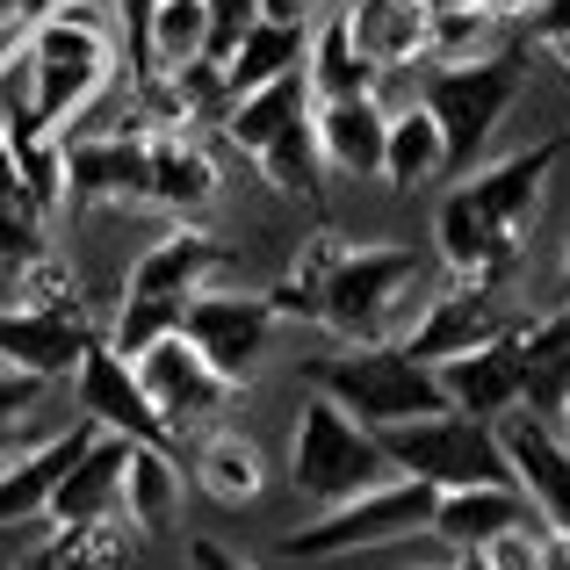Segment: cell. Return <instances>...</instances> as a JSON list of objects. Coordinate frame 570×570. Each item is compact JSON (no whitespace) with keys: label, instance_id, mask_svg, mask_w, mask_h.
<instances>
[{"label":"cell","instance_id":"8","mask_svg":"<svg viewBox=\"0 0 570 570\" xmlns=\"http://www.w3.org/2000/svg\"><path fill=\"white\" fill-rule=\"evenodd\" d=\"M130 376H138L145 404L159 412V426L174 433V448H181V433H203L209 419L238 397V383H224L181 333H159L153 347H138V354H130Z\"/></svg>","mask_w":570,"mask_h":570},{"label":"cell","instance_id":"42","mask_svg":"<svg viewBox=\"0 0 570 570\" xmlns=\"http://www.w3.org/2000/svg\"><path fill=\"white\" fill-rule=\"evenodd\" d=\"M253 8H261V22H304L311 0H253Z\"/></svg>","mask_w":570,"mask_h":570},{"label":"cell","instance_id":"37","mask_svg":"<svg viewBox=\"0 0 570 570\" xmlns=\"http://www.w3.org/2000/svg\"><path fill=\"white\" fill-rule=\"evenodd\" d=\"M37 397H43V376L0 362V426H22V419L37 412Z\"/></svg>","mask_w":570,"mask_h":570},{"label":"cell","instance_id":"39","mask_svg":"<svg viewBox=\"0 0 570 570\" xmlns=\"http://www.w3.org/2000/svg\"><path fill=\"white\" fill-rule=\"evenodd\" d=\"M153 8L159 0H124V66H130V80H138V66H145V22H153Z\"/></svg>","mask_w":570,"mask_h":570},{"label":"cell","instance_id":"21","mask_svg":"<svg viewBox=\"0 0 570 570\" xmlns=\"http://www.w3.org/2000/svg\"><path fill=\"white\" fill-rule=\"evenodd\" d=\"M433 376H441L448 404L470 419H505L520 412V354H513V333L491 340V347H470V354H448V362H433Z\"/></svg>","mask_w":570,"mask_h":570},{"label":"cell","instance_id":"5","mask_svg":"<svg viewBox=\"0 0 570 570\" xmlns=\"http://www.w3.org/2000/svg\"><path fill=\"white\" fill-rule=\"evenodd\" d=\"M383 476H397V470H390L376 426L347 419L333 397H318V390H311V404L296 412V433H289V484L325 513V505L354 499V491L383 484Z\"/></svg>","mask_w":570,"mask_h":570},{"label":"cell","instance_id":"44","mask_svg":"<svg viewBox=\"0 0 570 570\" xmlns=\"http://www.w3.org/2000/svg\"><path fill=\"white\" fill-rule=\"evenodd\" d=\"M476 8H484V14H491V22H513V14H528V8H534V0H476Z\"/></svg>","mask_w":570,"mask_h":570},{"label":"cell","instance_id":"46","mask_svg":"<svg viewBox=\"0 0 570 570\" xmlns=\"http://www.w3.org/2000/svg\"><path fill=\"white\" fill-rule=\"evenodd\" d=\"M549 426H557L563 441H570V390H563V404H557V419H549Z\"/></svg>","mask_w":570,"mask_h":570},{"label":"cell","instance_id":"6","mask_svg":"<svg viewBox=\"0 0 570 570\" xmlns=\"http://www.w3.org/2000/svg\"><path fill=\"white\" fill-rule=\"evenodd\" d=\"M433 499H441V491H433L426 476H383V484L325 505L311 528H296L289 542H282V557L325 563V557H354V549H383V542H404V534H426Z\"/></svg>","mask_w":570,"mask_h":570},{"label":"cell","instance_id":"31","mask_svg":"<svg viewBox=\"0 0 570 570\" xmlns=\"http://www.w3.org/2000/svg\"><path fill=\"white\" fill-rule=\"evenodd\" d=\"M253 167H261L282 195H304V203H318V195H325V159H318V138H311V109H296L289 124L267 130L261 153H253Z\"/></svg>","mask_w":570,"mask_h":570},{"label":"cell","instance_id":"10","mask_svg":"<svg viewBox=\"0 0 570 570\" xmlns=\"http://www.w3.org/2000/svg\"><path fill=\"white\" fill-rule=\"evenodd\" d=\"M520 325V311L505 304V289H484V282H455V289L426 296L419 304V318L404 325L397 347L412 354V362H448V354H470V347H491V340H505Z\"/></svg>","mask_w":570,"mask_h":570},{"label":"cell","instance_id":"11","mask_svg":"<svg viewBox=\"0 0 570 570\" xmlns=\"http://www.w3.org/2000/svg\"><path fill=\"white\" fill-rule=\"evenodd\" d=\"M101 340L87 304H8L0 311V362L29 368V376L58 383L80 368V354Z\"/></svg>","mask_w":570,"mask_h":570},{"label":"cell","instance_id":"45","mask_svg":"<svg viewBox=\"0 0 570 570\" xmlns=\"http://www.w3.org/2000/svg\"><path fill=\"white\" fill-rule=\"evenodd\" d=\"M448 570H484V557H476V549H455V563Z\"/></svg>","mask_w":570,"mask_h":570},{"label":"cell","instance_id":"14","mask_svg":"<svg viewBox=\"0 0 570 570\" xmlns=\"http://www.w3.org/2000/svg\"><path fill=\"white\" fill-rule=\"evenodd\" d=\"M491 433H499V448H505V470H513L520 499H528L549 528H570V441L534 412L491 419Z\"/></svg>","mask_w":570,"mask_h":570},{"label":"cell","instance_id":"50","mask_svg":"<svg viewBox=\"0 0 570 570\" xmlns=\"http://www.w3.org/2000/svg\"><path fill=\"white\" fill-rule=\"evenodd\" d=\"M37 8H66V0H37Z\"/></svg>","mask_w":570,"mask_h":570},{"label":"cell","instance_id":"29","mask_svg":"<svg viewBox=\"0 0 570 570\" xmlns=\"http://www.w3.org/2000/svg\"><path fill=\"white\" fill-rule=\"evenodd\" d=\"M304 80H311V101H347V95H376L383 72L362 58L347 14H333L318 37H304Z\"/></svg>","mask_w":570,"mask_h":570},{"label":"cell","instance_id":"12","mask_svg":"<svg viewBox=\"0 0 570 570\" xmlns=\"http://www.w3.org/2000/svg\"><path fill=\"white\" fill-rule=\"evenodd\" d=\"M563 153H570V130H557V138H542V145H528V153H513V159L470 167L455 195H462V203H470L484 224H499V232L528 238L534 217H542V188H549V174H557Z\"/></svg>","mask_w":570,"mask_h":570},{"label":"cell","instance_id":"23","mask_svg":"<svg viewBox=\"0 0 570 570\" xmlns=\"http://www.w3.org/2000/svg\"><path fill=\"white\" fill-rule=\"evenodd\" d=\"M124 455H130L124 433H95V441H87V455L58 476L43 520H51V528H87V520H109L116 513V491H124Z\"/></svg>","mask_w":570,"mask_h":570},{"label":"cell","instance_id":"9","mask_svg":"<svg viewBox=\"0 0 570 570\" xmlns=\"http://www.w3.org/2000/svg\"><path fill=\"white\" fill-rule=\"evenodd\" d=\"M275 325L282 318H275V304H267L261 289H224V296L195 289L188 304H181V340L203 354L209 368H217L224 383H246L253 368H261Z\"/></svg>","mask_w":570,"mask_h":570},{"label":"cell","instance_id":"20","mask_svg":"<svg viewBox=\"0 0 570 570\" xmlns=\"http://www.w3.org/2000/svg\"><path fill=\"white\" fill-rule=\"evenodd\" d=\"M145 203L174 209V217H203L217 203V159L188 124H153V188H145Z\"/></svg>","mask_w":570,"mask_h":570},{"label":"cell","instance_id":"43","mask_svg":"<svg viewBox=\"0 0 570 570\" xmlns=\"http://www.w3.org/2000/svg\"><path fill=\"white\" fill-rule=\"evenodd\" d=\"M0 203H29V195H22V174H14V153H8V138H0Z\"/></svg>","mask_w":570,"mask_h":570},{"label":"cell","instance_id":"4","mask_svg":"<svg viewBox=\"0 0 570 570\" xmlns=\"http://www.w3.org/2000/svg\"><path fill=\"white\" fill-rule=\"evenodd\" d=\"M520 95H528V51H476V58H455V66H433L419 109L441 124L448 174H470L484 159L491 130L505 124V109Z\"/></svg>","mask_w":570,"mask_h":570},{"label":"cell","instance_id":"7","mask_svg":"<svg viewBox=\"0 0 570 570\" xmlns=\"http://www.w3.org/2000/svg\"><path fill=\"white\" fill-rule=\"evenodd\" d=\"M390 470L397 476H426L433 491H455V484H513L505 470V448L484 419L470 412H433V419H404V426L376 433Z\"/></svg>","mask_w":570,"mask_h":570},{"label":"cell","instance_id":"24","mask_svg":"<svg viewBox=\"0 0 570 570\" xmlns=\"http://www.w3.org/2000/svg\"><path fill=\"white\" fill-rule=\"evenodd\" d=\"M513 354H520V404L534 419H557V404L570 390V304H557L549 318H520Z\"/></svg>","mask_w":570,"mask_h":570},{"label":"cell","instance_id":"25","mask_svg":"<svg viewBox=\"0 0 570 570\" xmlns=\"http://www.w3.org/2000/svg\"><path fill=\"white\" fill-rule=\"evenodd\" d=\"M340 14H347L354 43H362V58L376 72H390V66H426L433 8H419V0H347Z\"/></svg>","mask_w":570,"mask_h":570},{"label":"cell","instance_id":"34","mask_svg":"<svg viewBox=\"0 0 570 570\" xmlns=\"http://www.w3.org/2000/svg\"><path fill=\"white\" fill-rule=\"evenodd\" d=\"M491 43V14L484 8H441L426 29V66H455V58H476Z\"/></svg>","mask_w":570,"mask_h":570},{"label":"cell","instance_id":"27","mask_svg":"<svg viewBox=\"0 0 570 570\" xmlns=\"http://www.w3.org/2000/svg\"><path fill=\"white\" fill-rule=\"evenodd\" d=\"M188 470L217 505H253L267 491V455H261V441L238 433V426H209L203 441H195Z\"/></svg>","mask_w":570,"mask_h":570},{"label":"cell","instance_id":"32","mask_svg":"<svg viewBox=\"0 0 570 570\" xmlns=\"http://www.w3.org/2000/svg\"><path fill=\"white\" fill-rule=\"evenodd\" d=\"M340 246H347L340 232H311L304 246H296L289 275H282L275 289H261L267 304H275V318H318V282H325V267L340 261Z\"/></svg>","mask_w":570,"mask_h":570},{"label":"cell","instance_id":"36","mask_svg":"<svg viewBox=\"0 0 570 570\" xmlns=\"http://www.w3.org/2000/svg\"><path fill=\"white\" fill-rule=\"evenodd\" d=\"M253 14H261L253 0H203V22H209V43H203V58H209V66H224V51H232V43L253 29Z\"/></svg>","mask_w":570,"mask_h":570},{"label":"cell","instance_id":"3","mask_svg":"<svg viewBox=\"0 0 570 570\" xmlns=\"http://www.w3.org/2000/svg\"><path fill=\"white\" fill-rule=\"evenodd\" d=\"M304 383L318 390V397H333L347 419H362V426H404V419H433V412H455L448 404L441 376H433L426 362H412V354L390 340V347H340V354H311L304 362Z\"/></svg>","mask_w":570,"mask_h":570},{"label":"cell","instance_id":"40","mask_svg":"<svg viewBox=\"0 0 570 570\" xmlns=\"http://www.w3.org/2000/svg\"><path fill=\"white\" fill-rule=\"evenodd\" d=\"M534 570H570V528L534 534Z\"/></svg>","mask_w":570,"mask_h":570},{"label":"cell","instance_id":"28","mask_svg":"<svg viewBox=\"0 0 570 570\" xmlns=\"http://www.w3.org/2000/svg\"><path fill=\"white\" fill-rule=\"evenodd\" d=\"M304 37H311L304 22H261V14H253V29L224 51V66H217L224 72V95L238 101V95H253V87L282 80L289 66H304Z\"/></svg>","mask_w":570,"mask_h":570},{"label":"cell","instance_id":"26","mask_svg":"<svg viewBox=\"0 0 570 570\" xmlns=\"http://www.w3.org/2000/svg\"><path fill=\"white\" fill-rule=\"evenodd\" d=\"M116 513H124L130 534H159L174 528V513H181V462H174V448H145L130 441L124 455V491H116Z\"/></svg>","mask_w":570,"mask_h":570},{"label":"cell","instance_id":"38","mask_svg":"<svg viewBox=\"0 0 570 570\" xmlns=\"http://www.w3.org/2000/svg\"><path fill=\"white\" fill-rule=\"evenodd\" d=\"M476 557H484V570H534V534L528 528H505L499 542H484Z\"/></svg>","mask_w":570,"mask_h":570},{"label":"cell","instance_id":"15","mask_svg":"<svg viewBox=\"0 0 570 570\" xmlns=\"http://www.w3.org/2000/svg\"><path fill=\"white\" fill-rule=\"evenodd\" d=\"M72 390H80V412L95 419L101 433H124V441H145V448H174V433L159 426V412L145 404V390H138V376H130V362L109 347V340H95V347L80 354Z\"/></svg>","mask_w":570,"mask_h":570},{"label":"cell","instance_id":"47","mask_svg":"<svg viewBox=\"0 0 570 570\" xmlns=\"http://www.w3.org/2000/svg\"><path fill=\"white\" fill-rule=\"evenodd\" d=\"M549 58H557V66L570 72V29H563V37H557V43H549Z\"/></svg>","mask_w":570,"mask_h":570},{"label":"cell","instance_id":"18","mask_svg":"<svg viewBox=\"0 0 570 570\" xmlns=\"http://www.w3.org/2000/svg\"><path fill=\"white\" fill-rule=\"evenodd\" d=\"M433 238H441V261H448V275H455V282H484V289H513V282H520V253H528V238L484 224L462 195H448V203H441Z\"/></svg>","mask_w":570,"mask_h":570},{"label":"cell","instance_id":"1","mask_svg":"<svg viewBox=\"0 0 570 570\" xmlns=\"http://www.w3.org/2000/svg\"><path fill=\"white\" fill-rule=\"evenodd\" d=\"M22 72H29V109L51 130H72L95 95L116 80V29L101 14V0H66V8H43L22 29Z\"/></svg>","mask_w":570,"mask_h":570},{"label":"cell","instance_id":"16","mask_svg":"<svg viewBox=\"0 0 570 570\" xmlns=\"http://www.w3.org/2000/svg\"><path fill=\"white\" fill-rule=\"evenodd\" d=\"M224 261L232 253L217 246V238L203 232L195 217H174L167 238H153V246L130 261V282L124 296H159V304H188L195 289H209V275H224Z\"/></svg>","mask_w":570,"mask_h":570},{"label":"cell","instance_id":"35","mask_svg":"<svg viewBox=\"0 0 570 570\" xmlns=\"http://www.w3.org/2000/svg\"><path fill=\"white\" fill-rule=\"evenodd\" d=\"M43 253H58L51 246V232H43V217L29 203H0V275H22V267H37Z\"/></svg>","mask_w":570,"mask_h":570},{"label":"cell","instance_id":"13","mask_svg":"<svg viewBox=\"0 0 570 570\" xmlns=\"http://www.w3.org/2000/svg\"><path fill=\"white\" fill-rule=\"evenodd\" d=\"M153 188V124L109 130V138L66 145V203H109L138 209Z\"/></svg>","mask_w":570,"mask_h":570},{"label":"cell","instance_id":"48","mask_svg":"<svg viewBox=\"0 0 570 570\" xmlns=\"http://www.w3.org/2000/svg\"><path fill=\"white\" fill-rule=\"evenodd\" d=\"M419 8H433V14H441V8H476V0H419Z\"/></svg>","mask_w":570,"mask_h":570},{"label":"cell","instance_id":"30","mask_svg":"<svg viewBox=\"0 0 570 570\" xmlns=\"http://www.w3.org/2000/svg\"><path fill=\"white\" fill-rule=\"evenodd\" d=\"M441 174H448L441 124H433V116L412 101V109H397V116L383 124V174H376V181H390V188H404V195H412V188L441 181Z\"/></svg>","mask_w":570,"mask_h":570},{"label":"cell","instance_id":"2","mask_svg":"<svg viewBox=\"0 0 570 570\" xmlns=\"http://www.w3.org/2000/svg\"><path fill=\"white\" fill-rule=\"evenodd\" d=\"M426 304V261L412 246H340V261L318 282V325H333L340 347H390Z\"/></svg>","mask_w":570,"mask_h":570},{"label":"cell","instance_id":"19","mask_svg":"<svg viewBox=\"0 0 570 570\" xmlns=\"http://www.w3.org/2000/svg\"><path fill=\"white\" fill-rule=\"evenodd\" d=\"M383 124H390V109H383L376 95L311 101V138H318L325 174H354V181H376V174H383Z\"/></svg>","mask_w":570,"mask_h":570},{"label":"cell","instance_id":"49","mask_svg":"<svg viewBox=\"0 0 570 570\" xmlns=\"http://www.w3.org/2000/svg\"><path fill=\"white\" fill-rule=\"evenodd\" d=\"M557 296L570 304V246H563V282H557Z\"/></svg>","mask_w":570,"mask_h":570},{"label":"cell","instance_id":"41","mask_svg":"<svg viewBox=\"0 0 570 570\" xmlns=\"http://www.w3.org/2000/svg\"><path fill=\"white\" fill-rule=\"evenodd\" d=\"M188 570H253V563L232 557L224 542H188Z\"/></svg>","mask_w":570,"mask_h":570},{"label":"cell","instance_id":"22","mask_svg":"<svg viewBox=\"0 0 570 570\" xmlns=\"http://www.w3.org/2000/svg\"><path fill=\"white\" fill-rule=\"evenodd\" d=\"M528 513L534 505L520 499V484H455V491L433 499L426 534H441L448 549H484V542H499L505 528H528Z\"/></svg>","mask_w":570,"mask_h":570},{"label":"cell","instance_id":"17","mask_svg":"<svg viewBox=\"0 0 570 570\" xmlns=\"http://www.w3.org/2000/svg\"><path fill=\"white\" fill-rule=\"evenodd\" d=\"M95 419H80V426L51 433V441L37 448H8L0 455V528H22V520H43V505H51L58 476L72 470V462L87 455V441H95Z\"/></svg>","mask_w":570,"mask_h":570},{"label":"cell","instance_id":"33","mask_svg":"<svg viewBox=\"0 0 570 570\" xmlns=\"http://www.w3.org/2000/svg\"><path fill=\"white\" fill-rule=\"evenodd\" d=\"M159 333H181V304H159V296H124L116 304V325H109V347L124 354H138V347H153Z\"/></svg>","mask_w":570,"mask_h":570}]
</instances>
